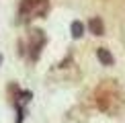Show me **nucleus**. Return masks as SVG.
Here are the masks:
<instances>
[{
  "instance_id": "1",
  "label": "nucleus",
  "mask_w": 125,
  "mask_h": 123,
  "mask_svg": "<svg viewBox=\"0 0 125 123\" xmlns=\"http://www.w3.org/2000/svg\"><path fill=\"white\" fill-rule=\"evenodd\" d=\"M92 99H94L96 109L103 115L117 117L125 111V90L113 78H105L98 82L94 92H92Z\"/></svg>"
},
{
  "instance_id": "2",
  "label": "nucleus",
  "mask_w": 125,
  "mask_h": 123,
  "mask_svg": "<svg viewBox=\"0 0 125 123\" xmlns=\"http://www.w3.org/2000/svg\"><path fill=\"white\" fill-rule=\"evenodd\" d=\"M47 78L51 82H58V84H74V82L80 80V68L76 66V62L72 58H66L64 62L55 64L49 70Z\"/></svg>"
},
{
  "instance_id": "3",
  "label": "nucleus",
  "mask_w": 125,
  "mask_h": 123,
  "mask_svg": "<svg viewBox=\"0 0 125 123\" xmlns=\"http://www.w3.org/2000/svg\"><path fill=\"white\" fill-rule=\"evenodd\" d=\"M49 12V0H21L19 20L29 23L33 19H43Z\"/></svg>"
},
{
  "instance_id": "4",
  "label": "nucleus",
  "mask_w": 125,
  "mask_h": 123,
  "mask_svg": "<svg viewBox=\"0 0 125 123\" xmlns=\"http://www.w3.org/2000/svg\"><path fill=\"white\" fill-rule=\"evenodd\" d=\"M45 43H47V37H45L43 31L41 29H31V33H29V58L33 62L39 60Z\"/></svg>"
},
{
  "instance_id": "5",
  "label": "nucleus",
  "mask_w": 125,
  "mask_h": 123,
  "mask_svg": "<svg viewBox=\"0 0 125 123\" xmlns=\"http://www.w3.org/2000/svg\"><path fill=\"white\" fill-rule=\"evenodd\" d=\"M90 119V109L84 105H76L66 113V123H86Z\"/></svg>"
},
{
  "instance_id": "6",
  "label": "nucleus",
  "mask_w": 125,
  "mask_h": 123,
  "mask_svg": "<svg viewBox=\"0 0 125 123\" xmlns=\"http://www.w3.org/2000/svg\"><path fill=\"white\" fill-rule=\"evenodd\" d=\"M88 31H90L92 35H96V37L105 35V23H103V19L101 17H92L88 20Z\"/></svg>"
},
{
  "instance_id": "7",
  "label": "nucleus",
  "mask_w": 125,
  "mask_h": 123,
  "mask_svg": "<svg viewBox=\"0 0 125 123\" xmlns=\"http://www.w3.org/2000/svg\"><path fill=\"white\" fill-rule=\"evenodd\" d=\"M96 58H98V62H101L103 66H113L115 64V58H113V53L107 47H98L96 49Z\"/></svg>"
},
{
  "instance_id": "8",
  "label": "nucleus",
  "mask_w": 125,
  "mask_h": 123,
  "mask_svg": "<svg viewBox=\"0 0 125 123\" xmlns=\"http://www.w3.org/2000/svg\"><path fill=\"white\" fill-rule=\"evenodd\" d=\"M70 33H72V37H74V39H80L82 35H84V23H82V20H72Z\"/></svg>"
},
{
  "instance_id": "9",
  "label": "nucleus",
  "mask_w": 125,
  "mask_h": 123,
  "mask_svg": "<svg viewBox=\"0 0 125 123\" xmlns=\"http://www.w3.org/2000/svg\"><path fill=\"white\" fill-rule=\"evenodd\" d=\"M2 60H4V55H2V53H0V66H2Z\"/></svg>"
}]
</instances>
